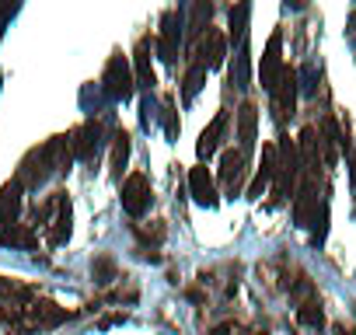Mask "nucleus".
I'll use <instances>...</instances> for the list:
<instances>
[{"mask_svg": "<svg viewBox=\"0 0 356 335\" xmlns=\"http://www.w3.org/2000/svg\"><path fill=\"white\" fill-rule=\"evenodd\" d=\"M150 182H147V175H129L126 182H122V210L129 213V217H143L147 210H150Z\"/></svg>", "mask_w": 356, "mask_h": 335, "instance_id": "obj_10", "label": "nucleus"}, {"mask_svg": "<svg viewBox=\"0 0 356 335\" xmlns=\"http://www.w3.org/2000/svg\"><path fill=\"white\" fill-rule=\"evenodd\" d=\"M126 318H129V314H126V311H115V314H105V318H102V321H98V328H112V325H122V321H126Z\"/></svg>", "mask_w": 356, "mask_h": 335, "instance_id": "obj_30", "label": "nucleus"}, {"mask_svg": "<svg viewBox=\"0 0 356 335\" xmlns=\"http://www.w3.org/2000/svg\"><path fill=\"white\" fill-rule=\"evenodd\" d=\"M189 193H193V199L200 203V206H217L220 203V196H217V186H213V175L207 172V164H200V168H193L189 172Z\"/></svg>", "mask_w": 356, "mask_h": 335, "instance_id": "obj_13", "label": "nucleus"}, {"mask_svg": "<svg viewBox=\"0 0 356 335\" xmlns=\"http://www.w3.org/2000/svg\"><path fill=\"white\" fill-rule=\"evenodd\" d=\"M210 15H213V4H210V0H200V4L193 8V18H189V35H193V39H203V35H207Z\"/></svg>", "mask_w": 356, "mask_h": 335, "instance_id": "obj_22", "label": "nucleus"}, {"mask_svg": "<svg viewBox=\"0 0 356 335\" xmlns=\"http://www.w3.org/2000/svg\"><path fill=\"white\" fill-rule=\"evenodd\" d=\"M300 186V154L290 136H280L276 143V175H273V203H286Z\"/></svg>", "mask_w": 356, "mask_h": 335, "instance_id": "obj_2", "label": "nucleus"}, {"mask_svg": "<svg viewBox=\"0 0 356 335\" xmlns=\"http://www.w3.org/2000/svg\"><path fill=\"white\" fill-rule=\"evenodd\" d=\"M133 63H136V84L150 91V88L157 84V74H154V63H150V42H147V39H140V42H136Z\"/></svg>", "mask_w": 356, "mask_h": 335, "instance_id": "obj_18", "label": "nucleus"}, {"mask_svg": "<svg viewBox=\"0 0 356 335\" xmlns=\"http://www.w3.org/2000/svg\"><path fill=\"white\" fill-rule=\"evenodd\" d=\"M18 11V4H8V0H0V32H4V25H8V18Z\"/></svg>", "mask_w": 356, "mask_h": 335, "instance_id": "obj_32", "label": "nucleus"}, {"mask_svg": "<svg viewBox=\"0 0 356 335\" xmlns=\"http://www.w3.org/2000/svg\"><path fill=\"white\" fill-rule=\"evenodd\" d=\"M349 179L356 186V147H349Z\"/></svg>", "mask_w": 356, "mask_h": 335, "instance_id": "obj_33", "label": "nucleus"}, {"mask_svg": "<svg viewBox=\"0 0 356 335\" xmlns=\"http://www.w3.org/2000/svg\"><path fill=\"white\" fill-rule=\"evenodd\" d=\"M70 196L67 193H53L42 206H35V224L49 227V245H63L70 238Z\"/></svg>", "mask_w": 356, "mask_h": 335, "instance_id": "obj_3", "label": "nucleus"}, {"mask_svg": "<svg viewBox=\"0 0 356 335\" xmlns=\"http://www.w3.org/2000/svg\"><path fill=\"white\" fill-rule=\"evenodd\" d=\"M283 70H286V63H283V35H280V32H273V39L266 42L262 63H259V81H262V88H266L269 95H273V88L280 84Z\"/></svg>", "mask_w": 356, "mask_h": 335, "instance_id": "obj_7", "label": "nucleus"}, {"mask_svg": "<svg viewBox=\"0 0 356 335\" xmlns=\"http://www.w3.org/2000/svg\"><path fill=\"white\" fill-rule=\"evenodd\" d=\"M332 335H356V332H353V328H346V325H335V328H332Z\"/></svg>", "mask_w": 356, "mask_h": 335, "instance_id": "obj_35", "label": "nucleus"}, {"mask_svg": "<svg viewBox=\"0 0 356 335\" xmlns=\"http://www.w3.org/2000/svg\"><path fill=\"white\" fill-rule=\"evenodd\" d=\"M161 115H164V133L175 140V136H178V112H175V101H171V98H164Z\"/></svg>", "mask_w": 356, "mask_h": 335, "instance_id": "obj_26", "label": "nucleus"}, {"mask_svg": "<svg viewBox=\"0 0 356 335\" xmlns=\"http://www.w3.org/2000/svg\"><path fill=\"white\" fill-rule=\"evenodd\" d=\"M231 332H234V325H231V321H227V325H217V328H213V332H210V335H231Z\"/></svg>", "mask_w": 356, "mask_h": 335, "instance_id": "obj_34", "label": "nucleus"}, {"mask_svg": "<svg viewBox=\"0 0 356 335\" xmlns=\"http://www.w3.org/2000/svg\"><path fill=\"white\" fill-rule=\"evenodd\" d=\"M70 314H67V307H60V304H53V300H32L29 307H22V328L15 332V335H32L35 328H56V325H63Z\"/></svg>", "mask_w": 356, "mask_h": 335, "instance_id": "obj_5", "label": "nucleus"}, {"mask_svg": "<svg viewBox=\"0 0 356 335\" xmlns=\"http://www.w3.org/2000/svg\"><path fill=\"white\" fill-rule=\"evenodd\" d=\"M91 272H95L98 283H112V279H119V265H115V259H108V255L95 259V262H91Z\"/></svg>", "mask_w": 356, "mask_h": 335, "instance_id": "obj_24", "label": "nucleus"}, {"mask_svg": "<svg viewBox=\"0 0 356 335\" xmlns=\"http://www.w3.org/2000/svg\"><path fill=\"white\" fill-rule=\"evenodd\" d=\"M126 161H129V133L126 129H115V136H112V175L115 179L122 175Z\"/></svg>", "mask_w": 356, "mask_h": 335, "instance_id": "obj_20", "label": "nucleus"}, {"mask_svg": "<svg viewBox=\"0 0 356 335\" xmlns=\"http://www.w3.org/2000/svg\"><path fill=\"white\" fill-rule=\"evenodd\" d=\"M207 84V67H200V63H193L189 67V74H186V81H182V98L186 101H193L196 95H200V88Z\"/></svg>", "mask_w": 356, "mask_h": 335, "instance_id": "obj_23", "label": "nucleus"}, {"mask_svg": "<svg viewBox=\"0 0 356 335\" xmlns=\"http://www.w3.org/2000/svg\"><path fill=\"white\" fill-rule=\"evenodd\" d=\"M35 227L32 224H8L0 227V248H35Z\"/></svg>", "mask_w": 356, "mask_h": 335, "instance_id": "obj_16", "label": "nucleus"}, {"mask_svg": "<svg viewBox=\"0 0 356 335\" xmlns=\"http://www.w3.org/2000/svg\"><path fill=\"white\" fill-rule=\"evenodd\" d=\"M224 133H227V112H217L213 115V122L200 133V143H196V154L207 161V157H213L217 154V147H220V140H224Z\"/></svg>", "mask_w": 356, "mask_h": 335, "instance_id": "obj_14", "label": "nucleus"}, {"mask_svg": "<svg viewBox=\"0 0 356 335\" xmlns=\"http://www.w3.org/2000/svg\"><path fill=\"white\" fill-rule=\"evenodd\" d=\"M15 293H22V286H18L15 279H8V276H0V300H4V297H15Z\"/></svg>", "mask_w": 356, "mask_h": 335, "instance_id": "obj_28", "label": "nucleus"}, {"mask_svg": "<svg viewBox=\"0 0 356 335\" xmlns=\"http://www.w3.org/2000/svg\"><path fill=\"white\" fill-rule=\"evenodd\" d=\"M227 81L238 88V91H245L248 88V81H252V56H248V42H241L238 46V53H234V63H231V74H227Z\"/></svg>", "mask_w": 356, "mask_h": 335, "instance_id": "obj_19", "label": "nucleus"}, {"mask_svg": "<svg viewBox=\"0 0 356 335\" xmlns=\"http://www.w3.org/2000/svg\"><path fill=\"white\" fill-rule=\"evenodd\" d=\"M224 56H227V35L217 32V28H207V35L200 39V49H196V63L213 70V67L224 63Z\"/></svg>", "mask_w": 356, "mask_h": 335, "instance_id": "obj_12", "label": "nucleus"}, {"mask_svg": "<svg viewBox=\"0 0 356 335\" xmlns=\"http://www.w3.org/2000/svg\"><path fill=\"white\" fill-rule=\"evenodd\" d=\"M182 28H186V22H182V11H178V8H168V11L161 15L157 56H161L164 63H175V60H178V42H182Z\"/></svg>", "mask_w": 356, "mask_h": 335, "instance_id": "obj_6", "label": "nucleus"}, {"mask_svg": "<svg viewBox=\"0 0 356 335\" xmlns=\"http://www.w3.org/2000/svg\"><path fill=\"white\" fill-rule=\"evenodd\" d=\"M102 88H105V95H108L112 101H129V98H133L136 77H133V70H129V63H126L122 53L108 56L105 74H102Z\"/></svg>", "mask_w": 356, "mask_h": 335, "instance_id": "obj_4", "label": "nucleus"}, {"mask_svg": "<svg viewBox=\"0 0 356 335\" xmlns=\"http://www.w3.org/2000/svg\"><path fill=\"white\" fill-rule=\"evenodd\" d=\"M325 234H328V203L318 210V217L311 224V245H325Z\"/></svg>", "mask_w": 356, "mask_h": 335, "instance_id": "obj_25", "label": "nucleus"}, {"mask_svg": "<svg viewBox=\"0 0 356 335\" xmlns=\"http://www.w3.org/2000/svg\"><path fill=\"white\" fill-rule=\"evenodd\" d=\"M297 91H300V84H297V70H283V77H280V84L273 88V115L280 119V122H286L290 115H293V105H297Z\"/></svg>", "mask_w": 356, "mask_h": 335, "instance_id": "obj_11", "label": "nucleus"}, {"mask_svg": "<svg viewBox=\"0 0 356 335\" xmlns=\"http://www.w3.org/2000/svg\"><path fill=\"white\" fill-rule=\"evenodd\" d=\"M346 39H349V46L356 49V8H353L349 18H346Z\"/></svg>", "mask_w": 356, "mask_h": 335, "instance_id": "obj_31", "label": "nucleus"}, {"mask_svg": "<svg viewBox=\"0 0 356 335\" xmlns=\"http://www.w3.org/2000/svg\"><path fill=\"white\" fill-rule=\"evenodd\" d=\"M70 161H74V143L70 133H60L53 140H46L42 147L29 150L18 164V186L22 189H39L53 172H70Z\"/></svg>", "mask_w": 356, "mask_h": 335, "instance_id": "obj_1", "label": "nucleus"}, {"mask_svg": "<svg viewBox=\"0 0 356 335\" xmlns=\"http://www.w3.org/2000/svg\"><path fill=\"white\" fill-rule=\"evenodd\" d=\"M248 154L238 147H231V150H224V157H220V182H224V193L227 196H241V189H245V172H248Z\"/></svg>", "mask_w": 356, "mask_h": 335, "instance_id": "obj_9", "label": "nucleus"}, {"mask_svg": "<svg viewBox=\"0 0 356 335\" xmlns=\"http://www.w3.org/2000/svg\"><path fill=\"white\" fill-rule=\"evenodd\" d=\"M150 119H154V105H150V95H143V101H140V122L150 129Z\"/></svg>", "mask_w": 356, "mask_h": 335, "instance_id": "obj_29", "label": "nucleus"}, {"mask_svg": "<svg viewBox=\"0 0 356 335\" xmlns=\"http://www.w3.org/2000/svg\"><path fill=\"white\" fill-rule=\"evenodd\" d=\"M248 15H252V8L248 4H238V8H231V32H227V42H245V35H248Z\"/></svg>", "mask_w": 356, "mask_h": 335, "instance_id": "obj_21", "label": "nucleus"}, {"mask_svg": "<svg viewBox=\"0 0 356 335\" xmlns=\"http://www.w3.org/2000/svg\"><path fill=\"white\" fill-rule=\"evenodd\" d=\"M102 136H105L102 119H88V122H81V126L70 133L74 157H77V161H95V157H98V150H102Z\"/></svg>", "mask_w": 356, "mask_h": 335, "instance_id": "obj_8", "label": "nucleus"}, {"mask_svg": "<svg viewBox=\"0 0 356 335\" xmlns=\"http://www.w3.org/2000/svg\"><path fill=\"white\" fill-rule=\"evenodd\" d=\"M255 126H259V112H255L252 101H245V105L238 108V143H241L245 154L255 147Z\"/></svg>", "mask_w": 356, "mask_h": 335, "instance_id": "obj_17", "label": "nucleus"}, {"mask_svg": "<svg viewBox=\"0 0 356 335\" xmlns=\"http://www.w3.org/2000/svg\"><path fill=\"white\" fill-rule=\"evenodd\" d=\"M314 81H318V74H314V67L307 63V67L297 74V84H300V91H304V95H314V91H318V84H314Z\"/></svg>", "mask_w": 356, "mask_h": 335, "instance_id": "obj_27", "label": "nucleus"}, {"mask_svg": "<svg viewBox=\"0 0 356 335\" xmlns=\"http://www.w3.org/2000/svg\"><path fill=\"white\" fill-rule=\"evenodd\" d=\"M22 186L18 179L8 182V186H0V227H8V224H18V213H22Z\"/></svg>", "mask_w": 356, "mask_h": 335, "instance_id": "obj_15", "label": "nucleus"}]
</instances>
